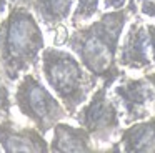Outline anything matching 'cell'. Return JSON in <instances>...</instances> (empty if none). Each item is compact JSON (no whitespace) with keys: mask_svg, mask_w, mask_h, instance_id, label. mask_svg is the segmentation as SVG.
Listing matches in <instances>:
<instances>
[{"mask_svg":"<svg viewBox=\"0 0 155 153\" xmlns=\"http://www.w3.org/2000/svg\"><path fill=\"white\" fill-rule=\"evenodd\" d=\"M148 37H150V47H152V60L155 65V23H147Z\"/></svg>","mask_w":155,"mask_h":153,"instance_id":"cell-15","label":"cell"},{"mask_svg":"<svg viewBox=\"0 0 155 153\" xmlns=\"http://www.w3.org/2000/svg\"><path fill=\"white\" fill-rule=\"evenodd\" d=\"M14 103L18 112L30 120L44 135L54 130V126L68 113L65 105H60L32 73H25L22 76L14 93Z\"/></svg>","mask_w":155,"mask_h":153,"instance_id":"cell-4","label":"cell"},{"mask_svg":"<svg viewBox=\"0 0 155 153\" xmlns=\"http://www.w3.org/2000/svg\"><path fill=\"white\" fill-rule=\"evenodd\" d=\"M44 35L30 5L17 3L0 20V65L8 80L34 68L44 52Z\"/></svg>","mask_w":155,"mask_h":153,"instance_id":"cell-2","label":"cell"},{"mask_svg":"<svg viewBox=\"0 0 155 153\" xmlns=\"http://www.w3.org/2000/svg\"><path fill=\"white\" fill-rule=\"evenodd\" d=\"M118 96L128 123L143 120L150 115V106H155V88L147 78H127L122 76L120 83L114 88Z\"/></svg>","mask_w":155,"mask_h":153,"instance_id":"cell-6","label":"cell"},{"mask_svg":"<svg viewBox=\"0 0 155 153\" xmlns=\"http://www.w3.org/2000/svg\"><path fill=\"white\" fill-rule=\"evenodd\" d=\"M145 78H147L148 82L153 85V88H155V73H148V75H145Z\"/></svg>","mask_w":155,"mask_h":153,"instance_id":"cell-17","label":"cell"},{"mask_svg":"<svg viewBox=\"0 0 155 153\" xmlns=\"http://www.w3.org/2000/svg\"><path fill=\"white\" fill-rule=\"evenodd\" d=\"M127 3V0H104V7L105 8H114V10H118Z\"/></svg>","mask_w":155,"mask_h":153,"instance_id":"cell-16","label":"cell"},{"mask_svg":"<svg viewBox=\"0 0 155 153\" xmlns=\"http://www.w3.org/2000/svg\"><path fill=\"white\" fill-rule=\"evenodd\" d=\"M0 145L4 151H48L50 146L38 128L15 126L8 118L0 122Z\"/></svg>","mask_w":155,"mask_h":153,"instance_id":"cell-8","label":"cell"},{"mask_svg":"<svg viewBox=\"0 0 155 153\" xmlns=\"http://www.w3.org/2000/svg\"><path fill=\"white\" fill-rule=\"evenodd\" d=\"M112 150L114 151L122 150L127 153H155V116L124 130L120 135V142Z\"/></svg>","mask_w":155,"mask_h":153,"instance_id":"cell-9","label":"cell"},{"mask_svg":"<svg viewBox=\"0 0 155 153\" xmlns=\"http://www.w3.org/2000/svg\"><path fill=\"white\" fill-rule=\"evenodd\" d=\"M98 2L100 0H77V8L72 15V25L77 27V23L90 20L98 12Z\"/></svg>","mask_w":155,"mask_h":153,"instance_id":"cell-12","label":"cell"},{"mask_svg":"<svg viewBox=\"0 0 155 153\" xmlns=\"http://www.w3.org/2000/svg\"><path fill=\"white\" fill-rule=\"evenodd\" d=\"M5 8H7V0H0V13L5 12Z\"/></svg>","mask_w":155,"mask_h":153,"instance_id":"cell-18","label":"cell"},{"mask_svg":"<svg viewBox=\"0 0 155 153\" xmlns=\"http://www.w3.org/2000/svg\"><path fill=\"white\" fill-rule=\"evenodd\" d=\"M127 8L132 15H135L137 10H140L142 15L155 18V0H128Z\"/></svg>","mask_w":155,"mask_h":153,"instance_id":"cell-13","label":"cell"},{"mask_svg":"<svg viewBox=\"0 0 155 153\" xmlns=\"http://www.w3.org/2000/svg\"><path fill=\"white\" fill-rule=\"evenodd\" d=\"M28 5L48 28H55L70 15L74 0H30Z\"/></svg>","mask_w":155,"mask_h":153,"instance_id":"cell-11","label":"cell"},{"mask_svg":"<svg viewBox=\"0 0 155 153\" xmlns=\"http://www.w3.org/2000/svg\"><path fill=\"white\" fill-rule=\"evenodd\" d=\"M42 72L70 116L87 102L98 80L88 70L85 72L72 53L55 47L44 48L42 52Z\"/></svg>","mask_w":155,"mask_h":153,"instance_id":"cell-3","label":"cell"},{"mask_svg":"<svg viewBox=\"0 0 155 153\" xmlns=\"http://www.w3.org/2000/svg\"><path fill=\"white\" fill-rule=\"evenodd\" d=\"M52 151H92V135L87 128H75L67 123L54 126V136L50 143Z\"/></svg>","mask_w":155,"mask_h":153,"instance_id":"cell-10","label":"cell"},{"mask_svg":"<svg viewBox=\"0 0 155 153\" xmlns=\"http://www.w3.org/2000/svg\"><path fill=\"white\" fill-rule=\"evenodd\" d=\"M10 106H12L10 92H8L7 85L4 83L2 76H0V120L8 118V115H10Z\"/></svg>","mask_w":155,"mask_h":153,"instance_id":"cell-14","label":"cell"},{"mask_svg":"<svg viewBox=\"0 0 155 153\" xmlns=\"http://www.w3.org/2000/svg\"><path fill=\"white\" fill-rule=\"evenodd\" d=\"M152 47L150 37H148L147 23H142V20H135L125 35V40L118 50V65L127 67L132 70H145L153 65V60L150 58Z\"/></svg>","mask_w":155,"mask_h":153,"instance_id":"cell-7","label":"cell"},{"mask_svg":"<svg viewBox=\"0 0 155 153\" xmlns=\"http://www.w3.org/2000/svg\"><path fill=\"white\" fill-rule=\"evenodd\" d=\"M10 2H14V3H25V5H28L30 0H10Z\"/></svg>","mask_w":155,"mask_h":153,"instance_id":"cell-19","label":"cell"},{"mask_svg":"<svg viewBox=\"0 0 155 153\" xmlns=\"http://www.w3.org/2000/svg\"><path fill=\"white\" fill-rule=\"evenodd\" d=\"M128 15V8L104 13L97 22L75 28L65 42L78 55L82 65L97 78L118 80L125 75L117 65V55L118 40Z\"/></svg>","mask_w":155,"mask_h":153,"instance_id":"cell-1","label":"cell"},{"mask_svg":"<svg viewBox=\"0 0 155 153\" xmlns=\"http://www.w3.org/2000/svg\"><path fill=\"white\" fill-rule=\"evenodd\" d=\"M115 82V78H105L104 83L94 92L88 103L74 115L78 125L90 132L92 138L98 143H107L120 128L118 106L115 102L107 98L108 86Z\"/></svg>","mask_w":155,"mask_h":153,"instance_id":"cell-5","label":"cell"}]
</instances>
